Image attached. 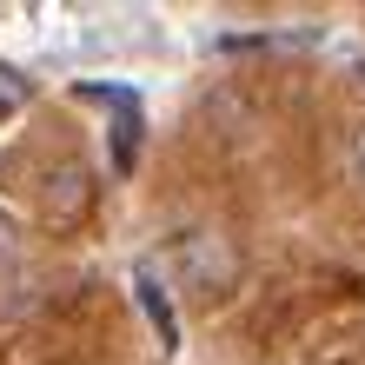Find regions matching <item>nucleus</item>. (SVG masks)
<instances>
[{"label": "nucleus", "mask_w": 365, "mask_h": 365, "mask_svg": "<svg viewBox=\"0 0 365 365\" xmlns=\"http://www.w3.org/2000/svg\"><path fill=\"white\" fill-rule=\"evenodd\" d=\"M133 153H140V113L126 106V113H120V133H113V166H120V173L133 166Z\"/></svg>", "instance_id": "5"}, {"label": "nucleus", "mask_w": 365, "mask_h": 365, "mask_svg": "<svg viewBox=\"0 0 365 365\" xmlns=\"http://www.w3.org/2000/svg\"><path fill=\"white\" fill-rule=\"evenodd\" d=\"M87 200H93L87 166H60V173H47V212H53V220H80Z\"/></svg>", "instance_id": "2"}, {"label": "nucleus", "mask_w": 365, "mask_h": 365, "mask_svg": "<svg viewBox=\"0 0 365 365\" xmlns=\"http://www.w3.org/2000/svg\"><path fill=\"white\" fill-rule=\"evenodd\" d=\"M27 100H34V80L20 73V67H0V120H14Z\"/></svg>", "instance_id": "4"}, {"label": "nucleus", "mask_w": 365, "mask_h": 365, "mask_svg": "<svg viewBox=\"0 0 365 365\" xmlns=\"http://www.w3.org/2000/svg\"><path fill=\"white\" fill-rule=\"evenodd\" d=\"M133 292H140V306H146V319H153V332H160V346L173 352V346H180V326H173V306H166V292H160V279H153V266H140V272H133Z\"/></svg>", "instance_id": "3"}, {"label": "nucleus", "mask_w": 365, "mask_h": 365, "mask_svg": "<svg viewBox=\"0 0 365 365\" xmlns=\"http://www.w3.org/2000/svg\"><path fill=\"white\" fill-rule=\"evenodd\" d=\"M173 266H180V279L192 292H220V286H232V272H240L226 232H206V226H192V232L173 240Z\"/></svg>", "instance_id": "1"}, {"label": "nucleus", "mask_w": 365, "mask_h": 365, "mask_svg": "<svg viewBox=\"0 0 365 365\" xmlns=\"http://www.w3.org/2000/svg\"><path fill=\"white\" fill-rule=\"evenodd\" d=\"M352 180L365 186V126H359V133H352Z\"/></svg>", "instance_id": "7"}, {"label": "nucleus", "mask_w": 365, "mask_h": 365, "mask_svg": "<svg viewBox=\"0 0 365 365\" xmlns=\"http://www.w3.org/2000/svg\"><path fill=\"white\" fill-rule=\"evenodd\" d=\"M14 252H20V226H14V212L0 206V266H7Z\"/></svg>", "instance_id": "6"}]
</instances>
